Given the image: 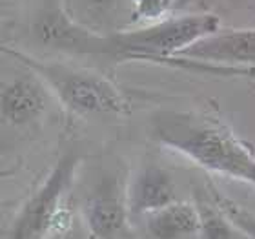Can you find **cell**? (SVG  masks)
Listing matches in <instances>:
<instances>
[{"instance_id":"obj_3","label":"cell","mask_w":255,"mask_h":239,"mask_svg":"<svg viewBox=\"0 0 255 239\" xmlns=\"http://www.w3.org/2000/svg\"><path fill=\"white\" fill-rule=\"evenodd\" d=\"M9 49L40 77L55 101L68 112L75 115H119L126 112L123 91L104 75L88 68L38 59L13 46Z\"/></svg>"},{"instance_id":"obj_8","label":"cell","mask_w":255,"mask_h":239,"mask_svg":"<svg viewBox=\"0 0 255 239\" xmlns=\"http://www.w3.org/2000/svg\"><path fill=\"white\" fill-rule=\"evenodd\" d=\"M177 201L175 183L170 172L159 165L138 168L126 183V205L129 218H146Z\"/></svg>"},{"instance_id":"obj_5","label":"cell","mask_w":255,"mask_h":239,"mask_svg":"<svg viewBox=\"0 0 255 239\" xmlns=\"http://www.w3.org/2000/svg\"><path fill=\"white\" fill-rule=\"evenodd\" d=\"M80 166L77 152H66L57 159L33 194L20 207L2 239H48L69 218L66 196L73 186Z\"/></svg>"},{"instance_id":"obj_15","label":"cell","mask_w":255,"mask_h":239,"mask_svg":"<svg viewBox=\"0 0 255 239\" xmlns=\"http://www.w3.org/2000/svg\"><path fill=\"white\" fill-rule=\"evenodd\" d=\"M48 239H84L82 236L73 229V219L69 216L62 225H60L59 229H55L51 234H49Z\"/></svg>"},{"instance_id":"obj_4","label":"cell","mask_w":255,"mask_h":239,"mask_svg":"<svg viewBox=\"0 0 255 239\" xmlns=\"http://www.w3.org/2000/svg\"><path fill=\"white\" fill-rule=\"evenodd\" d=\"M219 31V18L210 13L164 16L135 29L110 33L112 59L171 62L197 40Z\"/></svg>"},{"instance_id":"obj_10","label":"cell","mask_w":255,"mask_h":239,"mask_svg":"<svg viewBox=\"0 0 255 239\" xmlns=\"http://www.w3.org/2000/svg\"><path fill=\"white\" fill-rule=\"evenodd\" d=\"M148 234L153 239H190L199 236V207L188 201H173L168 207L144 218Z\"/></svg>"},{"instance_id":"obj_13","label":"cell","mask_w":255,"mask_h":239,"mask_svg":"<svg viewBox=\"0 0 255 239\" xmlns=\"http://www.w3.org/2000/svg\"><path fill=\"white\" fill-rule=\"evenodd\" d=\"M213 196H215L213 197V199H215V207H217L237 229H241L245 234H248L252 239H255V214L250 212V210H246L245 207L237 205V203L228 199V197L217 194V192H215Z\"/></svg>"},{"instance_id":"obj_9","label":"cell","mask_w":255,"mask_h":239,"mask_svg":"<svg viewBox=\"0 0 255 239\" xmlns=\"http://www.w3.org/2000/svg\"><path fill=\"white\" fill-rule=\"evenodd\" d=\"M204 60V62L221 64H246L255 66V29H228L215 31L208 37L197 40L190 48L184 49L177 59Z\"/></svg>"},{"instance_id":"obj_14","label":"cell","mask_w":255,"mask_h":239,"mask_svg":"<svg viewBox=\"0 0 255 239\" xmlns=\"http://www.w3.org/2000/svg\"><path fill=\"white\" fill-rule=\"evenodd\" d=\"M133 11V20L155 22L168 15L173 0H129Z\"/></svg>"},{"instance_id":"obj_7","label":"cell","mask_w":255,"mask_h":239,"mask_svg":"<svg viewBox=\"0 0 255 239\" xmlns=\"http://www.w3.org/2000/svg\"><path fill=\"white\" fill-rule=\"evenodd\" d=\"M128 219L126 185L117 179L102 181L82 207V221L91 239H117Z\"/></svg>"},{"instance_id":"obj_6","label":"cell","mask_w":255,"mask_h":239,"mask_svg":"<svg viewBox=\"0 0 255 239\" xmlns=\"http://www.w3.org/2000/svg\"><path fill=\"white\" fill-rule=\"evenodd\" d=\"M33 42L68 55H95L112 59L110 33H99L69 15L64 0H44L29 26Z\"/></svg>"},{"instance_id":"obj_1","label":"cell","mask_w":255,"mask_h":239,"mask_svg":"<svg viewBox=\"0 0 255 239\" xmlns=\"http://www.w3.org/2000/svg\"><path fill=\"white\" fill-rule=\"evenodd\" d=\"M160 146L184 155L204 170L255 186V154L219 119L190 112H160L151 121Z\"/></svg>"},{"instance_id":"obj_11","label":"cell","mask_w":255,"mask_h":239,"mask_svg":"<svg viewBox=\"0 0 255 239\" xmlns=\"http://www.w3.org/2000/svg\"><path fill=\"white\" fill-rule=\"evenodd\" d=\"M199 214H201V230L199 239H252L241 229H237L215 205L201 203Z\"/></svg>"},{"instance_id":"obj_2","label":"cell","mask_w":255,"mask_h":239,"mask_svg":"<svg viewBox=\"0 0 255 239\" xmlns=\"http://www.w3.org/2000/svg\"><path fill=\"white\" fill-rule=\"evenodd\" d=\"M53 101L40 77L0 42V157L37 137Z\"/></svg>"},{"instance_id":"obj_12","label":"cell","mask_w":255,"mask_h":239,"mask_svg":"<svg viewBox=\"0 0 255 239\" xmlns=\"http://www.w3.org/2000/svg\"><path fill=\"white\" fill-rule=\"evenodd\" d=\"M64 4L69 15L84 26H88V18L91 20L110 18L119 11L129 9L133 15L129 0H64Z\"/></svg>"}]
</instances>
